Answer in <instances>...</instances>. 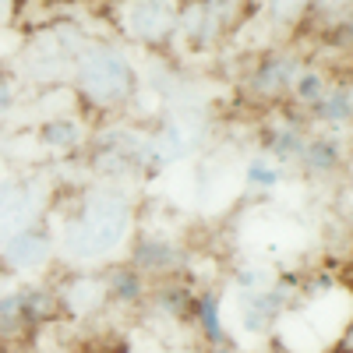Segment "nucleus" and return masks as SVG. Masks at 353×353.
I'll list each match as a JSON object with an SVG mask.
<instances>
[{
  "label": "nucleus",
  "mask_w": 353,
  "mask_h": 353,
  "mask_svg": "<svg viewBox=\"0 0 353 353\" xmlns=\"http://www.w3.org/2000/svg\"><path fill=\"white\" fill-rule=\"evenodd\" d=\"M191 325L205 339V346H219L230 343L226 329V307H223V293L216 286H198L194 290V304H191Z\"/></svg>",
  "instance_id": "nucleus-18"
},
{
  "label": "nucleus",
  "mask_w": 353,
  "mask_h": 353,
  "mask_svg": "<svg viewBox=\"0 0 353 353\" xmlns=\"http://www.w3.org/2000/svg\"><path fill=\"white\" fill-rule=\"evenodd\" d=\"M233 307H237V325L244 336L265 339L272 336L276 325L293 311L297 304V276H283L276 283H269L265 290H251V293H233Z\"/></svg>",
  "instance_id": "nucleus-5"
},
{
  "label": "nucleus",
  "mask_w": 353,
  "mask_h": 353,
  "mask_svg": "<svg viewBox=\"0 0 353 353\" xmlns=\"http://www.w3.org/2000/svg\"><path fill=\"white\" fill-rule=\"evenodd\" d=\"M241 184H244L251 194H272V191H279V188L286 184V170H283L279 163H272L269 156L254 152V156H248V163H244Z\"/></svg>",
  "instance_id": "nucleus-22"
},
{
  "label": "nucleus",
  "mask_w": 353,
  "mask_h": 353,
  "mask_svg": "<svg viewBox=\"0 0 353 353\" xmlns=\"http://www.w3.org/2000/svg\"><path fill=\"white\" fill-rule=\"evenodd\" d=\"M8 8H11V0H0V14H4Z\"/></svg>",
  "instance_id": "nucleus-28"
},
{
  "label": "nucleus",
  "mask_w": 353,
  "mask_h": 353,
  "mask_svg": "<svg viewBox=\"0 0 353 353\" xmlns=\"http://www.w3.org/2000/svg\"><path fill=\"white\" fill-rule=\"evenodd\" d=\"M176 0H128L124 28L141 46H166L176 36Z\"/></svg>",
  "instance_id": "nucleus-12"
},
{
  "label": "nucleus",
  "mask_w": 353,
  "mask_h": 353,
  "mask_svg": "<svg viewBox=\"0 0 353 353\" xmlns=\"http://www.w3.org/2000/svg\"><path fill=\"white\" fill-rule=\"evenodd\" d=\"M14 106H18L14 85H11V78H4V74H0V121H8V117L14 113Z\"/></svg>",
  "instance_id": "nucleus-26"
},
{
  "label": "nucleus",
  "mask_w": 353,
  "mask_h": 353,
  "mask_svg": "<svg viewBox=\"0 0 353 353\" xmlns=\"http://www.w3.org/2000/svg\"><path fill=\"white\" fill-rule=\"evenodd\" d=\"M311 8V0H269V14L279 25H293L297 18H304Z\"/></svg>",
  "instance_id": "nucleus-25"
},
{
  "label": "nucleus",
  "mask_w": 353,
  "mask_h": 353,
  "mask_svg": "<svg viewBox=\"0 0 353 353\" xmlns=\"http://www.w3.org/2000/svg\"><path fill=\"white\" fill-rule=\"evenodd\" d=\"M106 276V297L110 307H141L145 297H149V279H145L138 269H131L128 261H113L103 269Z\"/></svg>",
  "instance_id": "nucleus-20"
},
{
  "label": "nucleus",
  "mask_w": 353,
  "mask_h": 353,
  "mask_svg": "<svg viewBox=\"0 0 353 353\" xmlns=\"http://www.w3.org/2000/svg\"><path fill=\"white\" fill-rule=\"evenodd\" d=\"M311 134V124L304 121V117H276V121H269L261 128V156H269L272 163H279L283 170L297 166L301 152H304V141Z\"/></svg>",
  "instance_id": "nucleus-14"
},
{
  "label": "nucleus",
  "mask_w": 353,
  "mask_h": 353,
  "mask_svg": "<svg viewBox=\"0 0 353 353\" xmlns=\"http://www.w3.org/2000/svg\"><path fill=\"white\" fill-rule=\"evenodd\" d=\"M50 286L57 297V311L71 321H96L110 311L103 269H64Z\"/></svg>",
  "instance_id": "nucleus-11"
},
{
  "label": "nucleus",
  "mask_w": 353,
  "mask_h": 353,
  "mask_svg": "<svg viewBox=\"0 0 353 353\" xmlns=\"http://www.w3.org/2000/svg\"><path fill=\"white\" fill-rule=\"evenodd\" d=\"M85 50V36L81 28L68 25V21H53L46 28H36L18 53V71L28 81L39 85H53L74 74V64Z\"/></svg>",
  "instance_id": "nucleus-4"
},
{
  "label": "nucleus",
  "mask_w": 353,
  "mask_h": 353,
  "mask_svg": "<svg viewBox=\"0 0 353 353\" xmlns=\"http://www.w3.org/2000/svg\"><path fill=\"white\" fill-rule=\"evenodd\" d=\"M88 124L81 121V117L74 113H57V117H46V121L36 128V138L39 145L57 156V159H71L78 152H85V141H88Z\"/></svg>",
  "instance_id": "nucleus-17"
},
{
  "label": "nucleus",
  "mask_w": 353,
  "mask_h": 353,
  "mask_svg": "<svg viewBox=\"0 0 353 353\" xmlns=\"http://www.w3.org/2000/svg\"><path fill=\"white\" fill-rule=\"evenodd\" d=\"M205 353H237V350H233V343H219V346H209Z\"/></svg>",
  "instance_id": "nucleus-27"
},
{
  "label": "nucleus",
  "mask_w": 353,
  "mask_h": 353,
  "mask_svg": "<svg viewBox=\"0 0 353 353\" xmlns=\"http://www.w3.org/2000/svg\"><path fill=\"white\" fill-rule=\"evenodd\" d=\"M329 92V78L321 74L318 68H307V64H301V71L293 74V81H290V96H293V103H297L304 113Z\"/></svg>",
  "instance_id": "nucleus-23"
},
{
  "label": "nucleus",
  "mask_w": 353,
  "mask_h": 353,
  "mask_svg": "<svg viewBox=\"0 0 353 353\" xmlns=\"http://www.w3.org/2000/svg\"><path fill=\"white\" fill-rule=\"evenodd\" d=\"M346 166H350L346 138L311 128V134L304 141V152L297 159V170L307 176V181H336L339 173H346Z\"/></svg>",
  "instance_id": "nucleus-13"
},
{
  "label": "nucleus",
  "mask_w": 353,
  "mask_h": 353,
  "mask_svg": "<svg viewBox=\"0 0 353 353\" xmlns=\"http://www.w3.org/2000/svg\"><path fill=\"white\" fill-rule=\"evenodd\" d=\"M46 219L64 269H106L124 261V251L134 241L138 205L128 184L92 181L71 191L68 201H53Z\"/></svg>",
  "instance_id": "nucleus-1"
},
{
  "label": "nucleus",
  "mask_w": 353,
  "mask_h": 353,
  "mask_svg": "<svg viewBox=\"0 0 353 353\" xmlns=\"http://www.w3.org/2000/svg\"><path fill=\"white\" fill-rule=\"evenodd\" d=\"M61 314L50 283H21L0 290V339H21Z\"/></svg>",
  "instance_id": "nucleus-6"
},
{
  "label": "nucleus",
  "mask_w": 353,
  "mask_h": 353,
  "mask_svg": "<svg viewBox=\"0 0 353 353\" xmlns=\"http://www.w3.org/2000/svg\"><path fill=\"white\" fill-rule=\"evenodd\" d=\"M71 78L81 103L99 113H117L138 96V71L131 57L113 43H85Z\"/></svg>",
  "instance_id": "nucleus-2"
},
{
  "label": "nucleus",
  "mask_w": 353,
  "mask_h": 353,
  "mask_svg": "<svg viewBox=\"0 0 353 353\" xmlns=\"http://www.w3.org/2000/svg\"><path fill=\"white\" fill-rule=\"evenodd\" d=\"M124 261L131 269H138L149 283H159V279L188 276L194 251L173 233H134V241L124 251Z\"/></svg>",
  "instance_id": "nucleus-7"
},
{
  "label": "nucleus",
  "mask_w": 353,
  "mask_h": 353,
  "mask_svg": "<svg viewBox=\"0 0 353 353\" xmlns=\"http://www.w3.org/2000/svg\"><path fill=\"white\" fill-rule=\"evenodd\" d=\"M85 163L96 181L110 184H134L145 181V131L131 124H110L88 134Z\"/></svg>",
  "instance_id": "nucleus-3"
},
{
  "label": "nucleus",
  "mask_w": 353,
  "mask_h": 353,
  "mask_svg": "<svg viewBox=\"0 0 353 353\" xmlns=\"http://www.w3.org/2000/svg\"><path fill=\"white\" fill-rule=\"evenodd\" d=\"M301 71V61L290 53H272L265 57V61H258L244 81V92L251 103H276L290 92V81L293 74Z\"/></svg>",
  "instance_id": "nucleus-15"
},
{
  "label": "nucleus",
  "mask_w": 353,
  "mask_h": 353,
  "mask_svg": "<svg viewBox=\"0 0 353 353\" xmlns=\"http://www.w3.org/2000/svg\"><path fill=\"white\" fill-rule=\"evenodd\" d=\"M223 18L205 4V0H191L188 8L176 11V36H184L191 46H212V39L219 36Z\"/></svg>",
  "instance_id": "nucleus-21"
},
{
  "label": "nucleus",
  "mask_w": 353,
  "mask_h": 353,
  "mask_svg": "<svg viewBox=\"0 0 353 353\" xmlns=\"http://www.w3.org/2000/svg\"><path fill=\"white\" fill-rule=\"evenodd\" d=\"M53 188L39 176H0V241L46 219Z\"/></svg>",
  "instance_id": "nucleus-8"
},
{
  "label": "nucleus",
  "mask_w": 353,
  "mask_h": 353,
  "mask_svg": "<svg viewBox=\"0 0 353 353\" xmlns=\"http://www.w3.org/2000/svg\"><path fill=\"white\" fill-rule=\"evenodd\" d=\"M53 265H57V241H53L50 219H39L11 233L8 241H0V272L32 279V276L50 272Z\"/></svg>",
  "instance_id": "nucleus-9"
},
{
  "label": "nucleus",
  "mask_w": 353,
  "mask_h": 353,
  "mask_svg": "<svg viewBox=\"0 0 353 353\" xmlns=\"http://www.w3.org/2000/svg\"><path fill=\"white\" fill-rule=\"evenodd\" d=\"M201 145V131L198 121L188 113H173L163 124L145 131V173L156 176L176 163H184L194 156V149Z\"/></svg>",
  "instance_id": "nucleus-10"
},
{
  "label": "nucleus",
  "mask_w": 353,
  "mask_h": 353,
  "mask_svg": "<svg viewBox=\"0 0 353 353\" xmlns=\"http://www.w3.org/2000/svg\"><path fill=\"white\" fill-rule=\"evenodd\" d=\"M350 121H353V92H350V81L329 85V92L307 110V124H321L318 131L346 134V131H350Z\"/></svg>",
  "instance_id": "nucleus-19"
},
{
  "label": "nucleus",
  "mask_w": 353,
  "mask_h": 353,
  "mask_svg": "<svg viewBox=\"0 0 353 353\" xmlns=\"http://www.w3.org/2000/svg\"><path fill=\"white\" fill-rule=\"evenodd\" d=\"M279 272L265 261H244L237 269H230V286L233 293H251V290H265L269 283H276Z\"/></svg>",
  "instance_id": "nucleus-24"
},
{
  "label": "nucleus",
  "mask_w": 353,
  "mask_h": 353,
  "mask_svg": "<svg viewBox=\"0 0 353 353\" xmlns=\"http://www.w3.org/2000/svg\"><path fill=\"white\" fill-rule=\"evenodd\" d=\"M194 283L188 276L176 279H159L149 286V297L141 307H149L156 318L170 321V325H191V304H194Z\"/></svg>",
  "instance_id": "nucleus-16"
}]
</instances>
